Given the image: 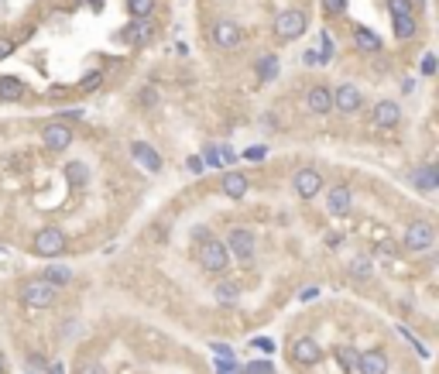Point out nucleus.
<instances>
[{"label":"nucleus","instance_id":"11","mask_svg":"<svg viewBox=\"0 0 439 374\" xmlns=\"http://www.w3.org/2000/svg\"><path fill=\"white\" fill-rule=\"evenodd\" d=\"M292 189L302 199H316L323 193V176H319L316 169H299V172L292 176Z\"/></svg>","mask_w":439,"mask_h":374},{"label":"nucleus","instance_id":"10","mask_svg":"<svg viewBox=\"0 0 439 374\" xmlns=\"http://www.w3.org/2000/svg\"><path fill=\"white\" fill-rule=\"evenodd\" d=\"M364 103V93L354 86V82H344V86H337L333 90V110H340L344 117H350V114H357Z\"/></svg>","mask_w":439,"mask_h":374},{"label":"nucleus","instance_id":"45","mask_svg":"<svg viewBox=\"0 0 439 374\" xmlns=\"http://www.w3.org/2000/svg\"><path fill=\"white\" fill-rule=\"evenodd\" d=\"M213 351H216L220 357H230V347H227V343H213Z\"/></svg>","mask_w":439,"mask_h":374},{"label":"nucleus","instance_id":"21","mask_svg":"<svg viewBox=\"0 0 439 374\" xmlns=\"http://www.w3.org/2000/svg\"><path fill=\"white\" fill-rule=\"evenodd\" d=\"M412 182H416L419 193H433V189H439V169L436 165H422V169L412 172Z\"/></svg>","mask_w":439,"mask_h":374},{"label":"nucleus","instance_id":"34","mask_svg":"<svg viewBox=\"0 0 439 374\" xmlns=\"http://www.w3.org/2000/svg\"><path fill=\"white\" fill-rule=\"evenodd\" d=\"M203 161H206V165H213V169H220V165H223V158H220V148H216V144H210V148L203 151Z\"/></svg>","mask_w":439,"mask_h":374},{"label":"nucleus","instance_id":"42","mask_svg":"<svg viewBox=\"0 0 439 374\" xmlns=\"http://www.w3.org/2000/svg\"><path fill=\"white\" fill-rule=\"evenodd\" d=\"M306 65H323V59H319L316 48H306Z\"/></svg>","mask_w":439,"mask_h":374},{"label":"nucleus","instance_id":"12","mask_svg":"<svg viewBox=\"0 0 439 374\" xmlns=\"http://www.w3.org/2000/svg\"><path fill=\"white\" fill-rule=\"evenodd\" d=\"M326 210H329V217H347L354 210V189L350 186H329L326 189Z\"/></svg>","mask_w":439,"mask_h":374},{"label":"nucleus","instance_id":"41","mask_svg":"<svg viewBox=\"0 0 439 374\" xmlns=\"http://www.w3.org/2000/svg\"><path fill=\"white\" fill-rule=\"evenodd\" d=\"M11 52H14V41H11V38H0V62L7 59Z\"/></svg>","mask_w":439,"mask_h":374},{"label":"nucleus","instance_id":"25","mask_svg":"<svg viewBox=\"0 0 439 374\" xmlns=\"http://www.w3.org/2000/svg\"><path fill=\"white\" fill-rule=\"evenodd\" d=\"M333 357L340 360V368H344V371H357V360H361V351H354V347H347V343H340V347H333Z\"/></svg>","mask_w":439,"mask_h":374},{"label":"nucleus","instance_id":"7","mask_svg":"<svg viewBox=\"0 0 439 374\" xmlns=\"http://www.w3.org/2000/svg\"><path fill=\"white\" fill-rule=\"evenodd\" d=\"M302 31H306V14H302L299 7H285V11L275 18V35L282 41H295Z\"/></svg>","mask_w":439,"mask_h":374},{"label":"nucleus","instance_id":"18","mask_svg":"<svg viewBox=\"0 0 439 374\" xmlns=\"http://www.w3.org/2000/svg\"><path fill=\"white\" fill-rule=\"evenodd\" d=\"M220 189H223V196H227V199H244V196H248V176H244V172H233V169H227V172H223V178H220Z\"/></svg>","mask_w":439,"mask_h":374},{"label":"nucleus","instance_id":"27","mask_svg":"<svg viewBox=\"0 0 439 374\" xmlns=\"http://www.w3.org/2000/svg\"><path fill=\"white\" fill-rule=\"evenodd\" d=\"M154 0H127V14L131 18H152Z\"/></svg>","mask_w":439,"mask_h":374},{"label":"nucleus","instance_id":"46","mask_svg":"<svg viewBox=\"0 0 439 374\" xmlns=\"http://www.w3.org/2000/svg\"><path fill=\"white\" fill-rule=\"evenodd\" d=\"M45 371H48V374H65V371H62V364H45Z\"/></svg>","mask_w":439,"mask_h":374},{"label":"nucleus","instance_id":"47","mask_svg":"<svg viewBox=\"0 0 439 374\" xmlns=\"http://www.w3.org/2000/svg\"><path fill=\"white\" fill-rule=\"evenodd\" d=\"M90 7H93V11H100V7H103V0H90Z\"/></svg>","mask_w":439,"mask_h":374},{"label":"nucleus","instance_id":"32","mask_svg":"<svg viewBox=\"0 0 439 374\" xmlns=\"http://www.w3.org/2000/svg\"><path fill=\"white\" fill-rule=\"evenodd\" d=\"M100 82H103V73H86V76H83V82H79V90H83V93H93Z\"/></svg>","mask_w":439,"mask_h":374},{"label":"nucleus","instance_id":"2","mask_svg":"<svg viewBox=\"0 0 439 374\" xmlns=\"http://www.w3.org/2000/svg\"><path fill=\"white\" fill-rule=\"evenodd\" d=\"M55 299L58 289L45 278H31V282L21 285V306L24 309H48V306H55Z\"/></svg>","mask_w":439,"mask_h":374},{"label":"nucleus","instance_id":"22","mask_svg":"<svg viewBox=\"0 0 439 374\" xmlns=\"http://www.w3.org/2000/svg\"><path fill=\"white\" fill-rule=\"evenodd\" d=\"M254 73H258V79H261V82H275V79H278V73H282V62H278V55H261V59H258V65H254Z\"/></svg>","mask_w":439,"mask_h":374},{"label":"nucleus","instance_id":"36","mask_svg":"<svg viewBox=\"0 0 439 374\" xmlns=\"http://www.w3.org/2000/svg\"><path fill=\"white\" fill-rule=\"evenodd\" d=\"M186 169H189L192 176H203V169H206V161H203V158H199V155H189V158H186Z\"/></svg>","mask_w":439,"mask_h":374},{"label":"nucleus","instance_id":"37","mask_svg":"<svg viewBox=\"0 0 439 374\" xmlns=\"http://www.w3.org/2000/svg\"><path fill=\"white\" fill-rule=\"evenodd\" d=\"M79 374H107V368H103L100 360H86V364L79 368Z\"/></svg>","mask_w":439,"mask_h":374},{"label":"nucleus","instance_id":"8","mask_svg":"<svg viewBox=\"0 0 439 374\" xmlns=\"http://www.w3.org/2000/svg\"><path fill=\"white\" fill-rule=\"evenodd\" d=\"M223 244H227L230 257H237V261H244V265H250V261H254V234H250V230H244V227H233Z\"/></svg>","mask_w":439,"mask_h":374},{"label":"nucleus","instance_id":"31","mask_svg":"<svg viewBox=\"0 0 439 374\" xmlns=\"http://www.w3.org/2000/svg\"><path fill=\"white\" fill-rule=\"evenodd\" d=\"M237 374H275V364H268V360H254V364L237 368Z\"/></svg>","mask_w":439,"mask_h":374},{"label":"nucleus","instance_id":"14","mask_svg":"<svg viewBox=\"0 0 439 374\" xmlns=\"http://www.w3.org/2000/svg\"><path fill=\"white\" fill-rule=\"evenodd\" d=\"M306 107H309V114H316V117H326L329 110H333V90L329 86H312L309 90V97H306Z\"/></svg>","mask_w":439,"mask_h":374},{"label":"nucleus","instance_id":"20","mask_svg":"<svg viewBox=\"0 0 439 374\" xmlns=\"http://www.w3.org/2000/svg\"><path fill=\"white\" fill-rule=\"evenodd\" d=\"M213 296H216L220 306H237V299H240V282H237V278H223V282H216Z\"/></svg>","mask_w":439,"mask_h":374},{"label":"nucleus","instance_id":"15","mask_svg":"<svg viewBox=\"0 0 439 374\" xmlns=\"http://www.w3.org/2000/svg\"><path fill=\"white\" fill-rule=\"evenodd\" d=\"M131 158L144 169V172H162V155L154 151L148 141H134L131 144Z\"/></svg>","mask_w":439,"mask_h":374},{"label":"nucleus","instance_id":"5","mask_svg":"<svg viewBox=\"0 0 439 374\" xmlns=\"http://www.w3.org/2000/svg\"><path fill=\"white\" fill-rule=\"evenodd\" d=\"M288 357H292L295 368H312V364L323 360V347H319L312 336H295L292 347H288Z\"/></svg>","mask_w":439,"mask_h":374},{"label":"nucleus","instance_id":"35","mask_svg":"<svg viewBox=\"0 0 439 374\" xmlns=\"http://www.w3.org/2000/svg\"><path fill=\"white\" fill-rule=\"evenodd\" d=\"M323 11L326 14H333V18H340L347 11V0H323Z\"/></svg>","mask_w":439,"mask_h":374},{"label":"nucleus","instance_id":"17","mask_svg":"<svg viewBox=\"0 0 439 374\" xmlns=\"http://www.w3.org/2000/svg\"><path fill=\"white\" fill-rule=\"evenodd\" d=\"M357 371L361 374H388L391 368H388V354L384 351H361V360H357Z\"/></svg>","mask_w":439,"mask_h":374},{"label":"nucleus","instance_id":"40","mask_svg":"<svg viewBox=\"0 0 439 374\" xmlns=\"http://www.w3.org/2000/svg\"><path fill=\"white\" fill-rule=\"evenodd\" d=\"M268 155L265 144H258V148H250V151H244V158H250V161H261V158Z\"/></svg>","mask_w":439,"mask_h":374},{"label":"nucleus","instance_id":"38","mask_svg":"<svg viewBox=\"0 0 439 374\" xmlns=\"http://www.w3.org/2000/svg\"><path fill=\"white\" fill-rule=\"evenodd\" d=\"M422 73H425V76H433V73H436V55H433V52H425V55H422Z\"/></svg>","mask_w":439,"mask_h":374},{"label":"nucleus","instance_id":"24","mask_svg":"<svg viewBox=\"0 0 439 374\" xmlns=\"http://www.w3.org/2000/svg\"><path fill=\"white\" fill-rule=\"evenodd\" d=\"M395 24V38H416L419 35V24H416V14H398V18H391Z\"/></svg>","mask_w":439,"mask_h":374},{"label":"nucleus","instance_id":"3","mask_svg":"<svg viewBox=\"0 0 439 374\" xmlns=\"http://www.w3.org/2000/svg\"><path fill=\"white\" fill-rule=\"evenodd\" d=\"M433 244H436V227H433L429 220H416V223H408V227H405V234H401V247H405V251H412V255L429 251Z\"/></svg>","mask_w":439,"mask_h":374},{"label":"nucleus","instance_id":"13","mask_svg":"<svg viewBox=\"0 0 439 374\" xmlns=\"http://www.w3.org/2000/svg\"><path fill=\"white\" fill-rule=\"evenodd\" d=\"M371 120H374V127H381V131H391V127H398L401 107L395 103V100H381V103H374V110H371Z\"/></svg>","mask_w":439,"mask_h":374},{"label":"nucleus","instance_id":"26","mask_svg":"<svg viewBox=\"0 0 439 374\" xmlns=\"http://www.w3.org/2000/svg\"><path fill=\"white\" fill-rule=\"evenodd\" d=\"M24 97V82L18 76H0V100H21Z\"/></svg>","mask_w":439,"mask_h":374},{"label":"nucleus","instance_id":"9","mask_svg":"<svg viewBox=\"0 0 439 374\" xmlns=\"http://www.w3.org/2000/svg\"><path fill=\"white\" fill-rule=\"evenodd\" d=\"M41 144H45L48 151H65V148L73 144V127H69L65 120L45 124V127H41Z\"/></svg>","mask_w":439,"mask_h":374},{"label":"nucleus","instance_id":"30","mask_svg":"<svg viewBox=\"0 0 439 374\" xmlns=\"http://www.w3.org/2000/svg\"><path fill=\"white\" fill-rule=\"evenodd\" d=\"M316 52H319V59H323V65L329 59H333V52H337V45H333V38H329V31H323V35H319V48H316Z\"/></svg>","mask_w":439,"mask_h":374},{"label":"nucleus","instance_id":"1","mask_svg":"<svg viewBox=\"0 0 439 374\" xmlns=\"http://www.w3.org/2000/svg\"><path fill=\"white\" fill-rule=\"evenodd\" d=\"M196 261H199V268L210 272V275H223L230 268L227 244H223L220 237H213L206 227H196Z\"/></svg>","mask_w":439,"mask_h":374},{"label":"nucleus","instance_id":"33","mask_svg":"<svg viewBox=\"0 0 439 374\" xmlns=\"http://www.w3.org/2000/svg\"><path fill=\"white\" fill-rule=\"evenodd\" d=\"M388 11H391V18H398V14H412V0H388Z\"/></svg>","mask_w":439,"mask_h":374},{"label":"nucleus","instance_id":"43","mask_svg":"<svg viewBox=\"0 0 439 374\" xmlns=\"http://www.w3.org/2000/svg\"><path fill=\"white\" fill-rule=\"evenodd\" d=\"M28 364H31V368H35V371H41V368H45V364H48V360H45V357H41V354H31V357H28Z\"/></svg>","mask_w":439,"mask_h":374},{"label":"nucleus","instance_id":"19","mask_svg":"<svg viewBox=\"0 0 439 374\" xmlns=\"http://www.w3.org/2000/svg\"><path fill=\"white\" fill-rule=\"evenodd\" d=\"M354 45H357V48H364V52H381L384 38H381V35H374L371 28H364V24H354Z\"/></svg>","mask_w":439,"mask_h":374},{"label":"nucleus","instance_id":"6","mask_svg":"<svg viewBox=\"0 0 439 374\" xmlns=\"http://www.w3.org/2000/svg\"><path fill=\"white\" fill-rule=\"evenodd\" d=\"M210 41L216 45V48H223V52H230V48H240V41H244V28L237 24V21H216L210 28Z\"/></svg>","mask_w":439,"mask_h":374},{"label":"nucleus","instance_id":"4","mask_svg":"<svg viewBox=\"0 0 439 374\" xmlns=\"http://www.w3.org/2000/svg\"><path fill=\"white\" fill-rule=\"evenodd\" d=\"M31 251L38 257H58L65 251V234L62 227H38L31 237Z\"/></svg>","mask_w":439,"mask_h":374},{"label":"nucleus","instance_id":"39","mask_svg":"<svg viewBox=\"0 0 439 374\" xmlns=\"http://www.w3.org/2000/svg\"><path fill=\"white\" fill-rule=\"evenodd\" d=\"M254 347L265 354H275V340H268V336H254Z\"/></svg>","mask_w":439,"mask_h":374},{"label":"nucleus","instance_id":"44","mask_svg":"<svg viewBox=\"0 0 439 374\" xmlns=\"http://www.w3.org/2000/svg\"><path fill=\"white\" fill-rule=\"evenodd\" d=\"M141 103H144V107H152V103H154V90H152V86L141 93Z\"/></svg>","mask_w":439,"mask_h":374},{"label":"nucleus","instance_id":"16","mask_svg":"<svg viewBox=\"0 0 439 374\" xmlns=\"http://www.w3.org/2000/svg\"><path fill=\"white\" fill-rule=\"evenodd\" d=\"M152 35H154V28L148 18H131V24L120 31V38L127 41V45H148Z\"/></svg>","mask_w":439,"mask_h":374},{"label":"nucleus","instance_id":"29","mask_svg":"<svg viewBox=\"0 0 439 374\" xmlns=\"http://www.w3.org/2000/svg\"><path fill=\"white\" fill-rule=\"evenodd\" d=\"M86 172H90V169H86V165H83V161H73V165H69V169H65V176H69V182H73V186H79V182H83V186H86Z\"/></svg>","mask_w":439,"mask_h":374},{"label":"nucleus","instance_id":"23","mask_svg":"<svg viewBox=\"0 0 439 374\" xmlns=\"http://www.w3.org/2000/svg\"><path fill=\"white\" fill-rule=\"evenodd\" d=\"M41 278H45V282H52L55 289H62V285H69L76 275H73V268H69V265H48V268L41 272Z\"/></svg>","mask_w":439,"mask_h":374},{"label":"nucleus","instance_id":"28","mask_svg":"<svg viewBox=\"0 0 439 374\" xmlns=\"http://www.w3.org/2000/svg\"><path fill=\"white\" fill-rule=\"evenodd\" d=\"M350 275L361 278V282H371V261L367 257H354L350 261Z\"/></svg>","mask_w":439,"mask_h":374}]
</instances>
